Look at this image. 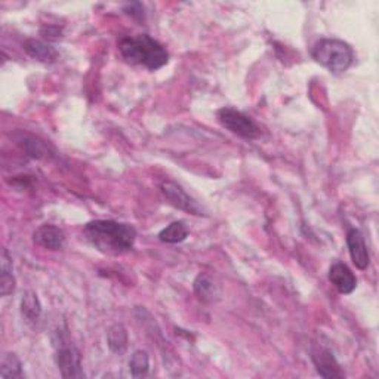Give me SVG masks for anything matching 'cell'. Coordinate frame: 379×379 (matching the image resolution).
Instances as JSON below:
<instances>
[{"label": "cell", "instance_id": "2", "mask_svg": "<svg viewBox=\"0 0 379 379\" xmlns=\"http://www.w3.org/2000/svg\"><path fill=\"white\" fill-rule=\"evenodd\" d=\"M119 51L126 62L144 66L153 71L162 69L169 61V53L164 46L147 34L122 38L119 40Z\"/></svg>", "mask_w": 379, "mask_h": 379}, {"label": "cell", "instance_id": "22", "mask_svg": "<svg viewBox=\"0 0 379 379\" xmlns=\"http://www.w3.org/2000/svg\"><path fill=\"white\" fill-rule=\"evenodd\" d=\"M42 36L45 39L57 40V39L61 38V30H60V27L48 25V29H42Z\"/></svg>", "mask_w": 379, "mask_h": 379}, {"label": "cell", "instance_id": "10", "mask_svg": "<svg viewBox=\"0 0 379 379\" xmlns=\"http://www.w3.org/2000/svg\"><path fill=\"white\" fill-rule=\"evenodd\" d=\"M329 280L341 293H344V295H348L353 292L357 286L356 276L345 264H342V262H335L330 267Z\"/></svg>", "mask_w": 379, "mask_h": 379}, {"label": "cell", "instance_id": "20", "mask_svg": "<svg viewBox=\"0 0 379 379\" xmlns=\"http://www.w3.org/2000/svg\"><path fill=\"white\" fill-rule=\"evenodd\" d=\"M123 11H125L129 16L135 18V20H138V21H143V20H144V16H145V14H144V6H143L141 3H138V2L127 3V5L125 6Z\"/></svg>", "mask_w": 379, "mask_h": 379}, {"label": "cell", "instance_id": "9", "mask_svg": "<svg viewBox=\"0 0 379 379\" xmlns=\"http://www.w3.org/2000/svg\"><path fill=\"white\" fill-rule=\"evenodd\" d=\"M313 363L316 366L317 372L323 378H344V372L341 371L334 354L323 347H316L311 353Z\"/></svg>", "mask_w": 379, "mask_h": 379}, {"label": "cell", "instance_id": "18", "mask_svg": "<svg viewBox=\"0 0 379 379\" xmlns=\"http://www.w3.org/2000/svg\"><path fill=\"white\" fill-rule=\"evenodd\" d=\"M24 147H25V151L32 157H36V159H40V157L46 154L45 144L40 143L39 140H36V138H27Z\"/></svg>", "mask_w": 379, "mask_h": 379}, {"label": "cell", "instance_id": "8", "mask_svg": "<svg viewBox=\"0 0 379 379\" xmlns=\"http://www.w3.org/2000/svg\"><path fill=\"white\" fill-rule=\"evenodd\" d=\"M33 242L48 251H60L66 245V234L58 227L45 224L33 233Z\"/></svg>", "mask_w": 379, "mask_h": 379}, {"label": "cell", "instance_id": "19", "mask_svg": "<svg viewBox=\"0 0 379 379\" xmlns=\"http://www.w3.org/2000/svg\"><path fill=\"white\" fill-rule=\"evenodd\" d=\"M15 291V277L12 273L0 274V295L8 297Z\"/></svg>", "mask_w": 379, "mask_h": 379}, {"label": "cell", "instance_id": "3", "mask_svg": "<svg viewBox=\"0 0 379 379\" xmlns=\"http://www.w3.org/2000/svg\"><path fill=\"white\" fill-rule=\"evenodd\" d=\"M313 58L320 66L328 69L329 71L344 73L347 71L354 61L353 48L344 40L338 39H321L313 48Z\"/></svg>", "mask_w": 379, "mask_h": 379}, {"label": "cell", "instance_id": "17", "mask_svg": "<svg viewBox=\"0 0 379 379\" xmlns=\"http://www.w3.org/2000/svg\"><path fill=\"white\" fill-rule=\"evenodd\" d=\"M129 367L134 378H143L149 374L150 369V357L143 350H138L129 360Z\"/></svg>", "mask_w": 379, "mask_h": 379}, {"label": "cell", "instance_id": "13", "mask_svg": "<svg viewBox=\"0 0 379 379\" xmlns=\"http://www.w3.org/2000/svg\"><path fill=\"white\" fill-rule=\"evenodd\" d=\"M107 342H108V348L112 350V353L117 356H123L127 350V330L122 325V323H116L107 332Z\"/></svg>", "mask_w": 379, "mask_h": 379}, {"label": "cell", "instance_id": "6", "mask_svg": "<svg viewBox=\"0 0 379 379\" xmlns=\"http://www.w3.org/2000/svg\"><path fill=\"white\" fill-rule=\"evenodd\" d=\"M57 366L61 376L66 379L83 378L82 371V356L80 351L75 347H62L57 353Z\"/></svg>", "mask_w": 379, "mask_h": 379}, {"label": "cell", "instance_id": "4", "mask_svg": "<svg viewBox=\"0 0 379 379\" xmlns=\"http://www.w3.org/2000/svg\"><path fill=\"white\" fill-rule=\"evenodd\" d=\"M217 117L221 126L225 127L231 134L245 138V140H256V138L261 136V129L258 127L254 120L234 108H219Z\"/></svg>", "mask_w": 379, "mask_h": 379}, {"label": "cell", "instance_id": "21", "mask_svg": "<svg viewBox=\"0 0 379 379\" xmlns=\"http://www.w3.org/2000/svg\"><path fill=\"white\" fill-rule=\"evenodd\" d=\"M0 271L12 273V258L9 256L6 249H2V256H0Z\"/></svg>", "mask_w": 379, "mask_h": 379}, {"label": "cell", "instance_id": "5", "mask_svg": "<svg viewBox=\"0 0 379 379\" xmlns=\"http://www.w3.org/2000/svg\"><path fill=\"white\" fill-rule=\"evenodd\" d=\"M160 191L163 194V197L168 200L169 205H172L173 208L188 212L191 215H201V209L197 205V201L191 199L186 193V190H182V187H180L177 182L163 181L160 184Z\"/></svg>", "mask_w": 379, "mask_h": 379}, {"label": "cell", "instance_id": "15", "mask_svg": "<svg viewBox=\"0 0 379 379\" xmlns=\"http://www.w3.org/2000/svg\"><path fill=\"white\" fill-rule=\"evenodd\" d=\"M187 236H188V228L186 227V224H184L182 221H177V223H172L171 225L162 230L159 239L163 243L175 245V243L184 242V240L187 239Z\"/></svg>", "mask_w": 379, "mask_h": 379}, {"label": "cell", "instance_id": "7", "mask_svg": "<svg viewBox=\"0 0 379 379\" xmlns=\"http://www.w3.org/2000/svg\"><path fill=\"white\" fill-rule=\"evenodd\" d=\"M347 246L354 265L358 268V270H366L369 264H371V256H369L365 237L362 233H360V230L357 228L348 230Z\"/></svg>", "mask_w": 379, "mask_h": 379}, {"label": "cell", "instance_id": "11", "mask_svg": "<svg viewBox=\"0 0 379 379\" xmlns=\"http://www.w3.org/2000/svg\"><path fill=\"white\" fill-rule=\"evenodd\" d=\"M194 293L197 295V298L201 302H217L221 297V289L219 284L212 279L209 274L201 273L196 277V280H194Z\"/></svg>", "mask_w": 379, "mask_h": 379}, {"label": "cell", "instance_id": "1", "mask_svg": "<svg viewBox=\"0 0 379 379\" xmlns=\"http://www.w3.org/2000/svg\"><path fill=\"white\" fill-rule=\"evenodd\" d=\"M85 236L89 243L106 255H122L135 245L136 230L131 224L116 223L110 219L90 221L85 225Z\"/></svg>", "mask_w": 379, "mask_h": 379}, {"label": "cell", "instance_id": "16", "mask_svg": "<svg viewBox=\"0 0 379 379\" xmlns=\"http://www.w3.org/2000/svg\"><path fill=\"white\" fill-rule=\"evenodd\" d=\"M23 376V365L14 353H5L0 363V378L16 379Z\"/></svg>", "mask_w": 379, "mask_h": 379}, {"label": "cell", "instance_id": "14", "mask_svg": "<svg viewBox=\"0 0 379 379\" xmlns=\"http://www.w3.org/2000/svg\"><path fill=\"white\" fill-rule=\"evenodd\" d=\"M21 313L23 316L30 320V321H36L42 314V304L39 301L38 293L33 291H27L23 298H21Z\"/></svg>", "mask_w": 379, "mask_h": 379}, {"label": "cell", "instance_id": "12", "mask_svg": "<svg viewBox=\"0 0 379 379\" xmlns=\"http://www.w3.org/2000/svg\"><path fill=\"white\" fill-rule=\"evenodd\" d=\"M24 51L30 55L32 58L38 60L40 62H55L58 60V52L53 46L40 42V40H34L30 39L24 43Z\"/></svg>", "mask_w": 379, "mask_h": 379}]
</instances>
